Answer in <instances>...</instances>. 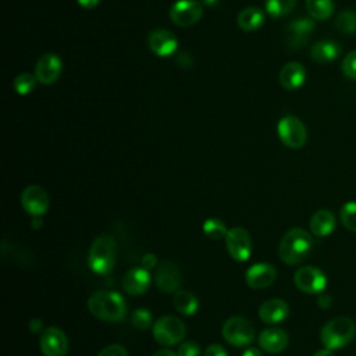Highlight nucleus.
Returning a JSON list of instances; mask_svg holds the SVG:
<instances>
[{"label":"nucleus","mask_w":356,"mask_h":356,"mask_svg":"<svg viewBox=\"0 0 356 356\" xmlns=\"http://www.w3.org/2000/svg\"><path fill=\"white\" fill-rule=\"evenodd\" d=\"M153 356H178V355L174 353V352L170 350V349H160V350H157Z\"/></svg>","instance_id":"42"},{"label":"nucleus","mask_w":356,"mask_h":356,"mask_svg":"<svg viewBox=\"0 0 356 356\" xmlns=\"http://www.w3.org/2000/svg\"><path fill=\"white\" fill-rule=\"evenodd\" d=\"M342 74L349 79H356V50L349 51L341 64Z\"/></svg>","instance_id":"33"},{"label":"nucleus","mask_w":356,"mask_h":356,"mask_svg":"<svg viewBox=\"0 0 356 356\" xmlns=\"http://www.w3.org/2000/svg\"><path fill=\"white\" fill-rule=\"evenodd\" d=\"M174 306L184 316H192L199 307L197 298L185 289H178L174 295Z\"/></svg>","instance_id":"25"},{"label":"nucleus","mask_w":356,"mask_h":356,"mask_svg":"<svg viewBox=\"0 0 356 356\" xmlns=\"http://www.w3.org/2000/svg\"><path fill=\"white\" fill-rule=\"evenodd\" d=\"M335 28L343 35L356 33V13L352 10H343L335 18Z\"/></svg>","instance_id":"27"},{"label":"nucleus","mask_w":356,"mask_h":356,"mask_svg":"<svg viewBox=\"0 0 356 356\" xmlns=\"http://www.w3.org/2000/svg\"><path fill=\"white\" fill-rule=\"evenodd\" d=\"M115 256H117L115 239L111 235L103 234L93 241L89 249L88 264L93 273L106 275L113 270L115 263Z\"/></svg>","instance_id":"3"},{"label":"nucleus","mask_w":356,"mask_h":356,"mask_svg":"<svg viewBox=\"0 0 356 356\" xmlns=\"http://www.w3.org/2000/svg\"><path fill=\"white\" fill-rule=\"evenodd\" d=\"M341 222L345 228L356 232V202H346L339 211Z\"/></svg>","instance_id":"31"},{"label":"nucleus","mask_w":356,"mask_h":356,"mask_svg":"<svg viewBox=\"0 0 356 356\" xmlns=\"http://www.w3.org/2000/svg\"><path fill=\"white\" fill-rule=\"evenodd\" d=\"M295 285L306 293H320L327 285V277L325 274L313 266L300 267L293 277Z\"/></svg>","instance_id":"10"},{"label":"nucleus","mask_w":356,"mask_h":356,"mask_svg":"<svg viewBox=\"0 0 356 356\" xmlns=\"http://www.w3.org/2000/svg\"><path fill=\"white\" fill-rule=\"evenodd\" d=\"M288 334L282 328L277 327L266 328L259 335L260 348L268 353H277L284 350L288 345Z\"/></svg>","instance_id":"19"},{"label":"nucleus","mask_w":356,"mask_h":356,"mask_svg":"<svg viewBox=\"0 0 356 356\" xmlns=\"http://www.w3.org/2000/svg\"><path fill=\"white\" fill-rule=\"evenodd\" d=\"M313 356H334V353H332V350L331 349H321V350H317Z\"/></svg>","instance_id":"43"},{"label":"nucleus","mask_w":356,"mask_h":356,"mask_svg":"<svg viewBox=\"0 0 356 356\" xmlns=\"http://www.w3.org/2000/svg\"><path fill=\"white\" fill-rule=\"evenodd\" d=\"M225 245L229 256L236 261H245L252 253V241L249 232L242 227L228 229L225 236Z\"/></svg>","instance_id":"8"},{"label":"nucleus","mask_w":356,"mask_h":356,"mask_svg":"<svg viewBox=\"0 0 356 356\" xmlns=\"http://www.w3.org/2000/svg\"><path fill=\"white\" fill-rule=\"evenodd\" d=\"M89 312L103 321H120L125 317L124 298L113 291H97L88 299Z\"/></svg>","instance_id":"1"},{"label":"nucleus","mask_w":356,"mask_h":356,"mask_svg":"<svg viewBox=\"0 0 356 356\" xmlns=\"http://www.w3.org/2000/svg\"><path fill=\"white\" fill-rule=\"evenodd\" d=\"M203 14V7L196 0H178L170 10L171 21L182 28L196 24Z\"/></svg>","instance_id":"9"},{"label":"nucleus","mask_w":356,"mask_h":356,"mask_svg":"<svg viewBox=\"0 0 356 356\" xmlns=\"http://www.w3.org/2000/svg\"><path fill=\"white\" fill-rule=\"evenodd\" d=\"M203 356H228V353H227V350L221 345L211 343V345H209L206 348Z\"/></svg>","instance_id":"36"},{"label":"nucleus","mask_w":356,"mask_h":356,"mask_svg":"<svg viewBox=\"0 0 356 356\" xmlns=\"http://www.w3.org/2000/svg\"><path fill=\"white\" fill-rule=\"evenodd\" d=\"M306 8L312 18L324 21L332 15L334 1L332 0H306Z\"/></svg>","instance_id":"26"},{"label":"nucleus","mask_w":356,"mask_h":356,"mask_svg":"<svg viewBox=\"0 0 356 356\" xmlns=\"http://www.w3.org/2000/svg\"><path fill=\"white\" fill-rule=\"evenodd\" d=\"M238 25L242 31L252 32L264 24V14L257 7H246L238 14Z\"/></svg>","instance_id":"24"},{"label":"nucleus","mask_w":356,"mask_h":356,"mask_svg":"<svg viewBox=\"0 0 356 356\" xmlns=\"http://www.w3.org/2000/svg\"><path fill=\"white\" fill-rule=\"evenodd\" d=\"M131 323L132 325L136 328V330H147L152 323H153V317H152V313L147 310V309H143V307H139L136 309L134 313H132V317H131Z\"/></svg>","instance_id":"32"},{"label":"nucleus","mask_w":356,"mask_h":356,"mask_svg":"<svg viewBox=\"0 0 356 356\" xmlns=\"http://www.w3.org/2000/svg\"><path fill=\"white\" fill-rule=\"evenodd\" d=\"M306 79V70L300 63L291 61L280 71V83L288 90H295L303 85Z\"/></svg>","instance_id":"21"},{"label":"nucleus","mask_w":356,"mask_h":356,"mask_svg":"<svg viewBox=\"0 0 356 356\" xmlns=\"http://www.w3.org/2000/svg\"><path fill=\"white\" fill-rule=\"evenodd\" d=\"M335 224H337L335 216L330 210L321 209V210H317L312 216V218H310V231L316 236H320V238L327 236L334 231Z\"/></svg>","instance_id":"23"},{"label":"nucleus","mask_w":356,"mask_h":356,"mask_svg":"<svg viewBox=\"0 0 356 356\" xmlns=\"http://www.w3.org/2000/svg\"><path fill=\"white\" fill-rule=\"evenodd\" d=\"M182 281L181 270L174 261H161L156 268V285L163 292H177Z\"/></svg>","instance_id":"15"},{"label":"nucleus","mask_w":356,"mask_h":356,"mask_svg":"<svg viewBox=\"0 0 356 356\" xmlns=\"http://www.w3.org/2000/svg\"><path fill=\"white\" fill-rule=\"evenodd\" d=\"M149 270L140 267H134L122 278V288L129 295H140L147 291L150 285Z\"/></svg>","instance_id":"18"},{"label":"nucleus","mask_w":356,"mask_h":356,"mask_svg":"<svg viewBox=\"0 0 356 356\" xmlns=\"http://www.w3.org/2000/svg\"><path fill=\"white\" fill-rule=\"evenodd\" d=\"M29 331L33 332V334L43 332L44 330H43V323H42V320H39V318H32V320L29 321Z\"/></svg>","instance_id":"38"},{"label":"nucleus","mask_w":356,"mask_h":356,"mask_svg":"<svg viewBox=\"0 0 356 356\" xmlns=\"http://www.w3.org/2000/svg\"><path fill=\"white\" fill-rule=\"evenodd\" d=\"M296 0H266L267 14L273 18H280L289 14L295 8Z\"/></svg>","instance_id":"28"},{"label":"nucleus","mask_w":356,"mask_h":356,"mask_svg":"<svg viewBox=\"0 0 356 356\" xmlns=\"http://www.w3.org/2000/svg\"><path fill=\"white\" fill-rule=\"evenodd\" d=\"M140 263H142V267H143V268L150 270V268H154V267H156V264H157V257H156L153 253H146V254L142 257Z\"/></svg>","instance_id":"37"},{"label":"nucleus","mask_w":356,"mask_h":356,"mask_svg":"<svg viewBox=\"0 0 356 356\" xmlns=\"http://www.w3.org/2000/svg\"><path fill=\"white\" fill-rule=\"evenodd\" d=\"M147 46L156 56H170L178 47L175 35L167 29H154L147 36Z\"/></svg>","instance_id":"16"},{"label":"nucleus","mask_w":356,"mask_h":356,"mask_svg":"<svg viewBox=\"0 0 356 356\" xmlns=\"http://www.w3.org/2000/svg\"><path fill=\"white\" fill-rule=\"evenodd\" d=\"M203 232L211 239H221L225 238L228 229L225 224L218 218H207L203 224Z\"/></svg>","instance_id":"29"},{"label":"nucleus","mask_w":356,"mask_h":356,"mask_svg":"<svg viewBox=\"0 0 356 356\" xmlns=\"http://www.w3.org/2000/svg\"><path fill=\"white\" fill-rule=\"evenodd\" d=\"M217 1L218 0H203V4H206V6H214V4H217Z\"/></svg>","instance_id":"45"},{"label":"nucleus","mask_w":356,"mask_h":356,"mask_svg":"<svg viewBox=\"0 0 356 356\" xmlns=\"http://www.w3.org/2000/svg\"><path fill=\"white\" fill-rule=\"evenodd\" d=\"M289 314V306L285 300L274 298L266 300L260 309H259V316L261 321L267 324H277L285 320Z\"/></svg>","instance_id":"20"},{"label":"nucleus","mask_w":356,"mask_h":356,"mask_svg":"<svg viewBox=\"0 0 356 356\" xmlns=\"http://www.w3.org/2000/svg\"><path fill=\"white\" fill-rule=\"evenodd\" d=\"M242 356H263V353L256 348H249L242 353Z\"/></svg>","instance_id":"41"},{"label":"nucleus","mask_w":356,"mask_h":356,"mask_svg":"<svg viewBox=\"0 0 356 356\" xmlns=\"http://www.w3.org/2000/svg\"><path fill=\"white\" fill-rule=\"evenodd\" d=\"M318 306L323 307V309H327L331 306V298L327 296V295H323L318 298Z\"/></svg>","instance_id":"39"},{"label":"nucleus","mask_w":356,"mask_h":356,"mask_svg":"<svg viewBox=\"0 0 356 356\" xmlns=\"http://www.w3.org/2000/svg\"><path fill=\"white\" fill-rule=\"evenodd\" d=\"M36 76L29 74V72H21L19 75H17L14 78L13 86L15 89L17 93L19 95H28L35 89V83H36Z\"/></svg>","instance_id":"30"},{"label":"nucleus","mask_w":356,"mask_h":356,"mask_svg":"<svg viewBox=\"0 0 356 356\" xmlns=\"http://www.w3.org/2000/svg\"><path fill=\"white\" fill-rule=\"evenodd\" d=\"M313 239L310 234L302 228L289 229L281 239L278 254L286 264L300 263L312 250Z\"/></svg>","instance_id":"2"},{"label":"nucleus","mask_w":356,"mask_h":356,"mask_svg":"<svg viewBox=\"0 0 356 356\" xmlns=\"http://www.w3.org/2000/svg\"><path fill=\"white\" fill-rule=\"evenodd\" d=\"M314 29V21L307 17H300L296 19H292L285 32V40L286 44L292 49L302 47L303 44L307 43L310 35L313 33Z\"/></svg>","instance_id":"13"},{"label":"nucleus","mask_w":356,"mask_h":356,"mask_svg":"<svg viewBox=\"0 0 356 356\" xmlns=\"http://www.w3.org/2000/svg\"><path fill=\"white\" fill-rule=\"evenodd\" d=\"M184 323L174 316H164L153 324V338L164 346H172L185 337Z\"/></svg>","instance_id":"5"},{"label":"nucleus","mask_w":356,"mask_h":356,"mask_svg":"<svg viewBox=\"0 0 356 356\" xmlns=\"http://www.w3.org/2000/svg\"><path fill=\"white\" fill-rule=\"evenodd\" d=\"M221 332L224 339L236 348L249 345L254 338L253 325L243 317L228 318L224 323Z\"/></svg>","instance_id":"7"},{"label":"nucleus","mask_w":356,"mask_h":356,"mask_svg":"<svg viewBox=\"0 0 356 356\" xmlns=\"http://www.w3.org/2000/svg\"><path fill=\"white\" fill-rule=\"evenodd\" d=\"M277 277V270L273 264L268 263H257L248 268L245 274L246 284L253 289L267 288L274 282Z\"/></svg>","instance_id":"17"},{"label":"nucleus","mask_w":356,"mask_h":356,"mask_svg":"<svg viewBox=\"0 0 356 356\" xmlns=\"http://www.w3.org/2000/svg\"><path fill=\"white\" fill-rule=\"evenodd\" d=\"M21 204L32 217H42L49 207V197L39 185H29L21 193Z\"/></svg>","instance_id":"11"},{"label":"nucleus","mask_w":356,"mask_h":356,"mask_svg":"<svg viewBox=\"0 0 356 356\" xmlns=\"http://www.w3.org/2000/svg\"><path fill=\"white\" fill-rule=\"evenodd\" d=\"M199 353H200V348L193 341H186L181 343L177 352L178 356H199Z\"/></svg>","instance_id":"34"},{"label":"nucleus","mask_w":356,"mask_h":356,"mask_svg":"<svg viewBox=\"0 0 356 356\" xmlns=\"http://www.w3.org/2000/svg\"><path fill=\"white\" fill-rule=\"evenodd\" d=\"M277 132L281 142L291 149H300L307 139L305 124L295 115H285L277 125Z\"/></svg>","instance_id":"6"},{"label":"nucleus","mask_w":356,"mask_h":356,"mask_svg":"<svg viewBox=\"0 0 356 356\" xmlns=\"http://www.w3.org/2000/svg\"><path fill=\"white\" fill-rule=\"evenodd\" d=\"M32 227L33 228H40L42 227V218L40 217H33L32 218Z\"/></svg>","instance_id":"44"},{"label":"nucleus","mask_w":356,"mask_h":356,"mask_svg":"<svg viewBox=\"0 0 356 356\" xmlns=\"http://www.w3.org/2000/svg\"><path fill=\"white\" fill-rule=\"evenodd\" d=\"M97 356H128V352L121 345H110L104 348Z\"/></svg>","instance_id":"35"},{"label":"nucleus","mask_w":356,"mask_h":356,"mask_svg":"<svg viewBox=\"0 0 356 356\" xmlns=\"http://www.w3.org/2000/svg\"><path fill=\"white\" fill-rule=\"evenodd\" d=\"M100 0H78V3L83 7V8H93L99 4Z\"/></svg>","instance_id":"40"},{"label":"nucleus","mask_w":356,"mask_h":356,"mask_svg":"<svg viewBox=\"0 0 356 356\" xmlns=\"http://www.w3.org/2000/svg\"><path fill=\"white\" fill-rule=\"evenodd\" d=\"M63 64L60 57L54 53H46L36 63L35 76L38 82L43 85H51L58 79Z\"/></svg>","instance_id":"14"},{"label":"nucleus","mask_w":356,"mask_h":356,"mask_svg":"<svg viewBox=\"0 0 356 356\" xmlns=\"http://www.w3.org/2000/svg\"><path fill=\"white\" fill-rule=\"evenodd\" d=\"M341 44L332 39H321L312 46L310 57L320 64L331 63L341 54Z\"/></svg>","instance_id":"22"},{"label":"nucleus","mask_w":356,"mask_h":356,"mask_svg":"<svg viewBox=\"0 0 356 356\" xmlns=\"http://www.w3.org/2000/svg\"><path fill=\"white\" fill-rule=\"evenodd\" d=\"M40 350L44 356H65L68 339L64 331L57 327L46 328L40 335Z\"/></svg>","instance_id":"12"},{"label":"nucleus","mask_w":356,"mask_h":356,"mask_svg":"<svg viewBox=\"0 0 356 356\" xmlns=\"http://www.w3.org/2000/svg\"><path fill=\"white\" fill-rule=\"evenodd\" d=\"M356 334V325L349 317H335L321 328V342L327 349L346 346Z\"/></svg>","instance_id":"4"}]
</instances>
